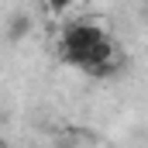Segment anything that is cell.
Here are the masks:
<instances>
[{"label": "cell", "mask_w": 148, "mask_h": 148, "mask_svg": "<svg viewBox=\"0 0 148 148\" xmlns=\"http://www.w3.org/2000/svg\"><path fill=\"white\" fill-rule=\"evenodd\" d=\"M28 24H31V21H28V14H14V21H10V38L17 41V38L28 31Z\"/></svg>", "instance_id": "7a4b0ae2"}, {"label": "cell", "mask_w": 148, "mask_h": 148, "mask_svg": "<svg viewBox=\"0 0 148 148\" xmlns=\"http://www.w3.org/2000/svg\"><path fill=\"white\" fill-rule=\"evenodd\" d=\"M59 59L66 66L83 69L86 76H97V79L117 76V69H121V48L93 21H73V24L62 28V35H59Z\"/></svg>", "instance_id": "6da1fadb"}, {"label": "cell", "mask_w": 148, "mask_h": 148, "mask_svg": "<svg viewBox=\"0 0 148 148\" xmlns=\"http://www.w3.org/2000/svg\"><path fill=\"white\" fill-rule=\"evenodd\" d=\"M45 7H48L52 14H62V10H69V7H73V0H45Z\"/></svg>", "instance_id": "3957f363"}, {"label": "cell", "mask_w": 148, "mask_h": 148, "mask_svg": "<svg viewBox=\"0 0 148 148\" xmlns=\"http://www.w3.org/2000/svg\"><path fill=\"white\" fill-rule=\"evenodd\" d=\"M145 17H148V0H145Z\"/></svg>", "instance_id": "277c9868"}]
</instances>
